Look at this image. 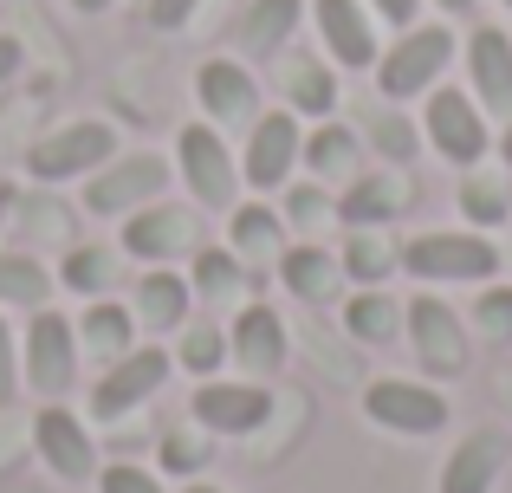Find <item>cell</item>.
<instances>
[{
	"instance_id": "6da1fadb",
	"label": "cell",
	"mask_w": 512,
	"mask_h": 493,
	"mask_svg": "<svg viewBox=\"0 0 512 493\" xmlns=\"http://www.w3.org/2000/svg\"><path fill=\"white\" fill-rule=\"evenodd\" d=\"M402 266H409L422 286H480V279L500 273V247L487 234H415L402 247Z\"/></svg>"
},
{
	"instance_id": "7a4b0ae2",
	"label": "cell",
	"mask_w": 512,
	"mask_h": 493,
	"mask_svg": "<svg viewBox=\"0 0 512 493\" xmlns=\"http://www.w3.org/2000/svg\"><path fill=\"white\" fill-rule=\"evenodd\" d=\"M448 59H454L448 26H409L389 52H376V91H383L389 104L422 98V91H435V78L448 72Z\"/></svg>"
},
{
	"instance_id": "3957f363",
	"label": "cell",
	"mask_w": 512,
	"mask_h": 493,
	"mask_svg": "<svg viewBox=\"0 0 512 493\" xmlns=\"http://www.w3.org/2000/svg\"><path fill=\"white\" fill-rule=\"evenodd\" d=\"M422 130H428V143H435V156H441V163H454V169H474L480 156L493 150L487 111L474 104V91H454V85H435V91H428Z\"/></svg>"
},
{
	"instance_id": "277c9868",
	"label": "cell",
	"mask_w": 512,
	"mask_h": 493,
	"mask_svg": "<svg viewBox=\"0 0 512 493\" xmlns=\"http://www.w3.org/2000/svg\"><path fill=\"white\" fill-rule=\"evenodd\" d=\"M111 156H117V130L98 124V117H85V124H65V130H52V137H39L33 150H26V169H33L39 182H72V176H98Z\"/></svg>"
},
{
	"instance_id": "5b68a950",
	"label": "cell",
	"mask_w": 512,
	"mask_h": 493,
	"mask_svg": "<svg viewBox=\"0 0 512 493\" xmlns=\"http://www.w3.org/2000/svg\"><path fill=\"white\" fill-rule=\"evenodd\" d=\"M20 370H26V383L52 403V396L78 377V325L72 318L52 312V305H39L33 325H26V338H20Z\"/></svg>"
},
{
	"instance_id": "8992f818",
	"label": "cell",
	"mask_w": 512,
	"mask_h": 493,
	"mask_svg": "<svg viewBox=\"0 0 512 493\" xmlns=\"http://www.w3.org/2000/svg\"><path fill=\"white\" fill-rule=\"evenodd\" d=\"M175 163H182V182L201 208H234L240 202V163L214 124H188L182 143H175Z\"/></svg>"
},
{
	"instance_id": "52a82bcc",
	"label": "cell",
	"mask_w": 512,
	"mask_h": 493,
	"mask_svg": "<svg viewBox=\"0 0 512 493\" xmlns=\"http://www.w3.org/2000/svg\"><path fill=\"white\" fill-rule=\"evenodd\" d=\"M299 150H305L299 111H266V117H253L247 156H240V182H247V189H260V195L286 189L292 169H299Z\"/></svg>"
},
{
	"instance_id": "ba28073f",
	"label": "cell",
	"mask_w": 512,
	"mask_h": 493,
	"mask_svg": "<svg viewBox=\"0 0 512 493\" xmlns=\"http://www.w3.org/2000/svg\"><path fill=\"white\" fill-rule=\"evenodd\" d=\"M363 416L389 435H435V429H448V396L415 377H376L363 390Z\"/></svg>"
},
{
	"instance_id": "9c48e42d",
	"label": "cell",
	"mask_w": 512,
	"mask_h": 493,
	"mask_svg": "<svg viewBox=\"0 0 512 493\" xmlns=\"http://www.w3.org/2000/svg\"><path fill=\"white\" fill-rule=\"evenodd\" d=\"M169 383V351H137L130 344L124 357H111V370L91 390V422H124L130 409H143L156 390Z\"/></svg>"
},
{
	"instance_id": "30bf717a",
	"label": "cell",
	"mask_w": 512,
	"mask_h": 493,
	"mask_svg": "<svg viewBox=\"0 0 512 493\" xmlns=\"http://www.w3.org/2000/svg\"><path fill=\"white\" fill-rule=\"evenodd\" d=\"M163 182H169L163 156H124V163L111 156L98 182H85V208L91 215H137V208L163 202Z\"/></svg>"
},
{
	"instance_id": "8fae6325",
	"label": "cell",
	"mask_w": 512,
	"mask_h": 493,
	"mask_svg": "<svg viewBox=\"0 0 512 493\" xmlns=\"http://www.w3.org/2000/svg\"><path fill=\"white\" fill-rule=\"evenodd\" d=\"M188 416L214 435H253L266 416H273V390L260 383H221V377H201V390L188 396Z\"/></svg>"
},
{
	"instance_id": "7c38bea8",
	"label": "cell",
	"mask_w": 512,
	"mask_h": 493,
	"mask_svg": "<svg viewBox=\"0 0 512 493\" xmlns=\"http://www.w3.org/2000/svg\"><path fill=\"white\" fill-rule=\"evenodd\" d=\"M33 448L59 481H91V474H98V448H91L85 422H78L65 403H46L33 416Z\"/></svg>"
},
{
	"instance_id": "4fadbf2b",
	"label": "cell",
	"mask_w": 512,
	"mask_h": 493,
	"mask_svg": "<svg viewBox=\"0 0 512 493\" xmlns=\"http://www.w3.org/2000/svg\"><path fill=\"white\" fill-rule=\"evenodd\" d=\"M402 325H409V344L415 357H422L435 377H461L467 370V338H461V318L448 312V305L428 292V299H415L409 312H402Z\"/></svg>"
},
{
	"instance_id": "5bb4252c",
	"label": "cell",
	"mask_w": 512,
	"mask_h": 493,
	"mask_svg": "<svg viewBox=\"0 0 512 493\" xmlns=\"http://www.w3.org/2000/svg\"><path fill=\"white\" fill-rule=\"evenodd\" d=\"M467 78H474V104L487 117H512V39L500 26H480L467 39Z\"/></svg>"
},
{
	"instance_id": "9a60e30c",
	"label": "cell",
	"mask_w": 512,
	"mask_h": 493,
	"mask_svg": "<svg viewBox=\"0 0 512 493\" xmlns=\"http://www.w3.org/2000/svg\"><path fill=\"white\" fill-rule=\"evenodd\" d=\"M506 455H512V442H506V429H474L461 448L448 455V468H441V493H493V481H500V468H506Z\"/></svg>"
},
{
	"instance_id": "2e32d148",
	"label": "cell",
	"mask_w": 512,
	"mask_h": 493,
	"mask_svg": "<svg viewBox=\"0 0 512 493\" xmlns=\"http://www.w3.org/2000/svg\"><path fill=\"white\" fill-rule=\"evenodd\" d=\"M318 39L331 46V59L344 72H370L376 65V26L357 0H318Z\"/></svg>"
},
{
	"instance_id": "e0dca14e",
	"label": "cell",
	"mask_w": 512,
	"mask_h": 493,
	"mask_svg": "<svg viewBox=\"0 0 512 493\" xmlns=\"http://www.w3.org/2000/svg\"><path fill=\"white\" fill-rule=\"evenodd\" d=\"M195 98H201V111L214 117V124H247L253 111H260V85L247 78V65H234V59H208L195 72Z\"/></svg>"
},
{
	"instance_id": "ac0fdd59",
	"label": "cell",
	"mask_w": 512,
	"mask_h": 493,
	"mask_svg": "<svg viewBox=\"0 0 512 493\" xmlns=\"http://www.w3.org/2000/svg\"><path fill=\"white\" fill-rule=\"evenodd\" d=\"M188 241H195V221H188V208H169V202H150L124 221V253H137L150 266L169 260V253H188Z\"/></svg>"
},
{
	"instance_id": "d6986e66",
	"label": "cell",
	"mask_w": 512,
	"mask_h": 493,
	"mask_svg": "<svg viewBox=\"0 0 512 493\" xmlns=\"http://www.w3.org/2000/svg\"><path fill=\"white\" fill-rule=\"evenodd\" d=\"M227 351H234L253 377H273V370L286 364V325H279L273 305H247V312L234 318V331H227Z\"/></svg>"
},
{
	"instance_id": "ffe728a7",
	"label": "cell",
	"mask_w": 512,
	"mask_h": 493,
	"mask_svg": "<svg viewBox=\"0 0 512 493\" xmlns=\"http://www.w3.org/2000/svg\"><path fill=\"white\" fill-rule=\"evenodd\" d=\"M188 279L182 273H169V266H150V273L137 279V325H150V331H175L188 318Z\"/></svg>"
},
{
	"instance_id": "44dd1931",
	"label": "cell",
	"mask_w": 512,
	"mask_h": 493,
	"mask_svg": "<svg viewBox=\"0 0 512 493\" xmlns=\"http://www.w3.org/2000/svg\"><path fill=\"white\" fill-rule=\"evenodd\" d=\"M402 202H409V182H396V176H363V182H350V189H344L338 215L350 221V228H383Z\"/></svg>"
},
{
	"instance_id": "7402d4cb",
	"label": "cell",
	"mask_w": 512,
	"mask_h": 493,
	"mask_svg": "<svg viewBox=\"0 0 512 493\" xmlns=\"http://www.w3.org/2000/svg\"><path fill=\"white\" fill-rule=\"evenodd\" d=\"M338 273H344V266L331 260L325 247H286V253H279V279H286L305 305L331 299V292H338Z\"/></svg>"
},
{
	"instance_id": "603a6c76",
	"label": "cell",
	"mask_w": 512,
	"mask_h": 493,
	"mask_svg": "<svg viewBox=\"0 0 512 493\" xmlns=\"http://www.w3.org/2000/svg\"><path fill=\"white\" fill-rule=\"evenodd\" d=\"M130 338H137V312H130V305H111V299L85 305V318H78V344H91L98 357H124Z\"/></svg>"
},
{
	"instance_id": "cb8c5ba5",
	"label": "cell",
	"mask_w": 512,
	"mask_h": 493,
	"mask_svg": "<svg viewBox=\"0 0 512 493\" xmlns=\"http://www.w3.org/2000/svg\"><path fill=\"white\" fill-rule=\"evenodd\" d=\"M299 13H305V0H253L240 39H247L253 52H279L292 39V26H299Z\"/></svg>"
},
{
	"instance_id": "d4e9b609",
	"label": "cell",
	"mask_w": 512,
	"mask_h": 493,
	"mask_svg": "<svg viewBox=\"0 0 512 493\" xmlns=\"http://www.w3.org/2000/svg\"><path fill=\"white\" fill-rule=\"evenodd\" d=\"M52 299V273L39 260H26V253H0V305H26V312H39V305Z\"/></svg>"
},
{
	"instance_id": "484cf974",
	"label": "cell",
	"mask_w": 512,
	"mask_h": 493,
	"mask_svg": "<svg viewBox=\"0 0 512 493\" xmlns=\"http://www.w3.org/2000/svg\"><path fill=\"white\" fill-rule=\"evenodd\" d=\"M344 325H350V338L357 344H389L396 338V325H402V312H396V299L389 292H357V299L344 305Z\"/></svg>"
},
{
	"instance_id": "4316f807",
	"label": "cell",
	"mask_w": 512,
	"mask_h": 493,
	"mask_svg": "<svg viewBox=\"0 0 512 493\" xmlns=\"http://www.w3.org/2000/svg\"><path fill=\"white\" fill-rule=\"evenodd\" d=\"M402 253H396V241H389V234H376V228H357L350 234V247H344V273L357 279V286H383V273L389 266H396Z\"/></svg>"
},
{
	"instance_id": "83f0119b",
	"label": "cell",
	"mask_w": 512,
	"mask_h": 493,
	"mask_svg": "<svg viewBox=\"0 0 512 493\" xmlns=\"http://www.w3.org/2000/svg\"><path fill=\"white\" fill-rule=\"evenodd\" d=\"M279 234H286V221H279L266 202L234 208V253H240V260H266V253H279Z\"/></svg>"
},
{
	"instance_id": "f1b7e54d",
	"label": "cell",
	"mask_w": 512,
	"mask_h": 493,
	"mask_svg": "<svg viewBox=\"0 0 512 493\" xmlns=\"http://www.w3.org/2000/svg\"><path fill=\"white\" fill-rule=\"evenodd\" d=\"M461 215L474 221V228H500V221L512 215V189L500 176H480L474 169V176L461 182Z\"/></svg>"
},
{
	"instance_id": "f546056e",
	"label": "cell",
	"mask_w": 512,
	"mask_h": 493,
	"mask_svg": "<svg viewBox=\"0 0 512 493\" xmlns=\"http://www.w3.org/2000/svg\"><path fill=\"white\" fill-rule=\"evenodd\" d=\"M305 163H312V176H344L350 163H357V137H350L344 124H325V130H312L305 137Z\"/></svg>"
},
{
	"instance_id": "4dcf8cb0",
	"label": "cell",
	"mask_w": 512,
	"mask_h": 493,
	"mask_svg": "<svg viewBox=\"0 0 512 493\" xmlns=\"http://www.w3.org/2000/svg\"><path fill=\"white\" fill-rule=\"evenodd\" d=\"M286 98H292V111H305V117H331V104H338V78H331L325 65H292Z\"/></svg>"
},
{
	"instance_id": "1f68e13d",
	"label": "cell",
	"mask_w": 512,
	"mask_h": 493,
	"mask_svg": "<svg viewBox=\"0 0 512 493\" xmlns=\"http://www.w3.org/2000/svg\"><path fill=\"white\" fill-rule=\"evenodd\" d=\"M111 273H117V253H111V247H78L72 260H65L59 286H72V292H85V299H98V292L111 286Z\"/></svg>"
},
{
	"instance_id": "d6a6232c",
	"label": "cell",
	"mask_w": 512,
	"mask_h": 493,
	"mask_svg": "<svg viewBox=\"0 0 512 493\" xmlns=\"http://www.w3.org/2000/svg\"><path fill=\"white\" fill-rule=\"evenodd\" d=\"M188 286L208 292V299L234 292L240 286V253L234 247H195V273H188Z\"/></svg>"
},
{
	"instance_id": "836d02e7",
	"label": "cell",
	"mask_w": 512,
	"mask_h": 493,
	"mask_svg": "<svg viewBox=\"0 0 512 493\" xmlns=\"http://www.w3.org/2000/svg\"><path fill=\"white\" fill-rule=\"evenodd\" d=\"M227 357H234V351H227V331H214V325H201V331L182 338V364L195 370V377H214Z\"/></svg>"
},
{
	"instance_id": "e575fe53",
	"label": "cell",
	"mask_w": 512,
	"mask_h": 493,
	"mask_svg": "<svg viewBox=\"0 0 512 493\" xmlns=\"http://www.w3.org/2000/svg\"><path fill=\"white\" fill-rule=\"evenodd\" d=\"M98 493H163V481L150 468H137V461H111L98 474Z\"/></svg>"
},
{
	"instance_id": "d590c367",
	"label": "cell",
	"mask_w": 512,
	"mask_h": 493,
	"mask_svg": "<svg viewBox=\"0 0 512 493\" xmlns=\"http://www.w3.org/2000/svg\"><path fill=\"white\" fill-rule=\"evenodd\" d=\"M474 318L506 344L512 338V286H487V292H480V305H474Z\"/></svg>"
},
{
	"instance_id": "8d00e7d4",
	"label": "cell",
	"mask_w": 512,
	"mask_h": 493,
	"mask_svg": "<svg viewBox=\"0 0 512 493\" xmlns=\"http://www.w3.org/2000/svg\"><path fill=\"white\" fill-rule=\"evenodd\" d=\"M376 150L396 156V163H409V156H415V124H402V117H383V124H376Z\"/></svg>"
},
{
	"instance_id": "74e56055",
	"label": "cell",
	"mask_w": 512,
	"mask_h": 493,
	"mask_svg": "<svg viewBox=\"0 0 512 493\" xmlns=\"http://www.w3.org/2000/svg\"><path fill=\"white\" fill-rule=\"evenodd\" d=\"M13 383H20V344H13V331H7V318H0V409L13 403Z\"/></svg>"
},
{
	"instance_id": "f35d334b",
	"label": "cell",
	"mask_w": 512,
	"mask_h": 493,
	"mask_svg": "<svg viewBox=\"0 0 512 493\" xmlns=\"http://www.w3.org/2000/svg\"><path fill=\"white\" fill-rule=\"evenodd\" d=\"M195 7H201V0H150V26H163V33H182Z\"/></svg>"
},
{
	"instance_id": "ab89813d",
	"label": "cell",
	"mask_w": 512,
	"mask_h": 493,
	"mask_svg": "<svg viewBox=\"0 0 512 493\" xmlns=\"http://www.w3.org/2000/svg\"><path fill=\"white\" fill-rule=\"evenodd\" d=\"M163 461H169V468H195V461H201V442H188V435H169V442H163Z\"/></svg>"
},
{
	"instance_id": "60d3db41",
	"label": "cell",
	"mask_w": 512,
	"mask_h": 493,
	"mask_svg": "<svg viewBox=\"0 0 512 493\" xmlns=\"http://www.w3.org/2000/svg\"><path fill=\"white\" fill-rule=\"evenodd\" d=\"M376 13H383L389 26H415V7H422V0H370Z\"/></svg>"
},
{
	"instance_id": "b9f144b4",
	"label": "cell",
	"mask_w": 512,
	"mask_h": 493,
	"mask_svg": "<svg viewBox=\"0 0 512 493\" xmlns=\"http://www.w3.org/2000/svg\"><path fill=\"white\" fill-rule=\"evenodd\" d=\"M292 215H299V221H318V215H325V195L299 189V195H292Z\"/></svg>"
},
{
	"instance_id": "7bdbcfd3",
	"label": "cell",
	"mask_w": 512,
	"mask_h": 493,
	"mask_svg": "<svg viewBox=\"0 0 512 493\" xmlns=\"http://www.w3.org/2000/svg\"><path fill=\"white\" fill-rule=\"evenodd\" d=\"M13 72H20V39H7V33H0V85H7Z\"/></svg>"
},
{
	"instance_id": "ee69618b",
	"label": "cell",
	"mask_w": 512,
	"mask_h": 493,
	"mask_svg": "<svg viewBox=\"0 0 512 493\" xmlns=\"http://www.w3.org/2000/svg\"><path fill=\"white\" fill-rule=\"evenodd\" d=\"M500 163L512 169V117H506V130H500Z\"/></svg>"
},
{
	"instance_id": "f6af8a7d",
	"label": "cell",
	"mask_w": 512,
	"mask_h": 493,
	"mask_svg": "<svg viewBox=\"0 0 512 493\" xmlns=\"http://www.w3.org/2000/svg\"><path fill=\"white\" fill-rule=\"evenodd\" d=\"M72 7H78V13H104V7H111V0H72Z\"/></svg>"
},
{
	"instance_id": "bcb514c9",
	"label": "cell",
	"mask_w": 512,
	"mask_h": 493,
	"mask_svg": "<svg viewBox=\"0 0 512 493\" xmlns=\"http://www.w3.org/2000/svg\"><path fill=\"white\" fill-rule=\"evenodd\" d=\"M435 7H441V13H467V7H474V0H435Z\"/></svg>"
},
{
	"instance_id": "7dc6e473",
	"label": "cell",
	"mask_w": 512,
	"mask_h": 493,
	"mask_svg": "<svg viewBox=\"0 0 512 493\" xmlns=\"http://www.w3.org/2000/svg\"><path fill=\"white\" fill-rule=\"evenodd\" d=\"M7 208H13V189H7V182H0V215H7Z\"/></svg>"
},
{
	"instance_id": "c3c4849f",
	"label": "cell",
	"mask_w": 512,
	"mask_h": 493,
	"mask_svg": "<svg viewBox=\"0 0 512 493\" xmlns=\"http://www.w3.org/2000/svg\"><path fill=\"white\" fill-rule=\"evenodd\" d=\"M182 493H221V487H208V481H195V487H182Z\"/></svg>"
},
{
	"instance_id": "681fc988",
	"label": "cell",
	"mask_w": 512,
	"mask_h": 493,
	"mask_svg": "<svg viewBox=\"0 0 512 493\" xmlns=\"http://www.w3.org/2000/svg\"><path fill=\"white\" fill-rule=\"evenodd\" d=\"M506 396H512V377H506Z\"/></svg>"
},
{
	"instance_id": "f907efd6",
	"label": "cell",
	"mask_w": 512,
	"mask_h": 493,
	"mask_svg": "<svg viewBox=\"0 0 512 493\" xmlns=\"http://www.w3.org/2000/svg\"><path fill=\"white\" fill-rule=\"evenodd\" d=\"M500 7H512V0H500Z\"/></svg>"
}]
</instances>
